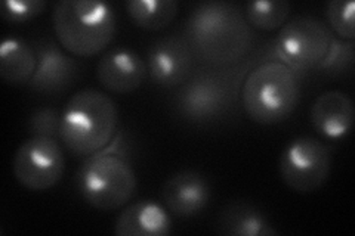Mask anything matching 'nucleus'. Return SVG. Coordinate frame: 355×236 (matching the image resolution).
Wrapping results in <instances>:
<instances>
[{
    "label": "nucleus",
    "instance_id": "1",
    "mask_svg": "<svg viewBox=\"0 0 355 236\" xmlns=\"http://www.w3.org/2000/svg\"><path fill=\"white\" fill-rule=\"evenodd\" d=\"M196 58L207 65L239 62L252 46V28L243 10L231 2L198 3L185 24V36Z\"/></svg>",
    "mask_w": 355,
    "mask_h": 236
},
{
    "label": "nucleus",
    "instance_id": "2",
    "mask_svg": "<svg viewBox=\"0 0 355 236\" xmlns=\"http://www.w3.org/2000/svg\"><path fill=\"white\" fill-rule=\"evenodd\" d=\"M119 111L107 93L85 89L71 96L62 111L61 142L76 156L103 152L117 134Z\"/></svg>",
    "mask_w": 355,
    "mask_h": 236
},
{
    "label": "nucleus",
    "instance_id": "3",
    "mask_svg": "<svg viewBox=\"0 0 355 236\" xmlns=\"http://www.w3.org/2000/svg\"><path fill=\"white\" fill-rule=\"evenodd\" d=\"M301 78L282 61H265L244 77L240 99L246 116L258 125L286 121L301 100Z\"/></svg>",
    "mask_w": 355,
    "mask_h": 236
},
{
    "label": "nucleus",
    "instance_id": "4",
    "mask_svg": "<svg viewBox=\"0 0 355 236\" xmlns=\"http://www.w3.org/2000/svg\"><path fill=\"white\" fill-rule=\"evenodd\" d=\"M52 26L61 46L79 58L101 53L116 35L113 6L99 0H62L53 8Z\"/></svg>",
    "mask_w": 355,
    "mask_h": 236
},
{
    "label": "nucleus",
    "instance_id": "5",
    "mask_svg": "<svg viewBox=\"0 0 355 236\" xmlns=\"http://www.w3.org/2000/svg\"><path fill=\"white\" fill-rule=\"evenodd\" d=\"M244 66L202 70L191 74L173 98V109L191 125H210L234 108L243 84Z\"/></svg>",
    "mask_w": 355,
    "mask_h": 236
},
{
    "label": "nucleus",
    "instance_id": "6",
    "mask_svg": "<svg viewBox=\"0 0 355 236\" xmlns=\"http://www.w3.org/2000/svg\"><path fill=\"white\" fill-rule=\"evenodd\" d=\"M76 188L86 204L114 211L128 206L137 194L138 181L132 165L113 152L87 156L76 174Z\"/></svg>",
    "mask_w": 355,
    "mask_h": 236
},
{
    "label": "nucleus",
    "instance_id": "7",
    "mask_svg": "<svg viewBox=\"0 0 355 236\" xmlns=\"http://www.w3.org/2000/svg\"><path fill=\"white\" fill-rule=\"evenodd\" d=\"M333 33L314 17H296L280 28L275 40L279 60L295 71L318 70L329 55Z\"/></svg>",
    "mask_w": 355,
    "mask_h": 236
},
{
    "label": "nucleus",
    "instance_id": "8",
    "mask_svg": "<svg viewBox=\"0 0 355 236\" xmlns=\"http://www.w3.org/2000/svg\"><path fill=\"white\" fill-rule=\"evenodd\" d=\"M333 155L329 146L311 136L288 142L280 156L283 182L295 192H315L330 176Z\"/></svg>",
    "mask_w": 355,
    "mask_h": 236
},
{
    "label": "nucleus",
    "instance_id": "9",
    "mask_svg": "<svg viewBox=\"0 0 355 236\" xmlns=\"http://www.w3.org/2000/svg\"><path fill=\"white\" fill-rule=\"evenodd\" d=\"M65 158L60 140L30 138L19 145L12 160L17 182L31 192H44L62 179Z\"/></svg>",
    "mask_w": 355,
    "mask_h": 236
},
{
    "label": "nucleus",
    "instance_id": "10",
    "mask_svg": "<svg viewBox=\"0 0 355 236\" xmlns=\"http://www.w3.org/2000/svg\"><path fill=\"white\" fill-rule=\"evenodd\" d=\"M37 66L27 84L31 92L39 95H58L74 86L80 75V64L61 44L51 39L37 40L35 44Z\"/></svg>",
    "mask_w": 355,
    "mask_h": 236
},
{
    "label": "nucleus",
    "instance_id": "11",
    "mask_svg": "<svg viewBox=\"0 0 355 236\" xmlns=\"http://www.w3.org/2000/svg\"><path fill=\"white\" fill-rule=\"evenodd\" d=\"M194 53L182 36H168L151 44L147 55V71L162 87H180L193 74Z\"/></svg>",
    "mask_w": 355,
    "mask_h": 236
},
{
    "label": "nucleus",
    "instance_id": "12",
    "mask_svg": "<svg viewBox=\"0 0 355 236\" xmlns=\"http://www.w3.org/2000/svg\"><path fill=\"white\" fill-rule=\"evenodd\" d=\"M147 64L128 48L107 51L96 66L98 82L111 93L128 95L135 92L147 78Z\"/></svg>",
    "mask_w": 355,
    "mask_h": 236
},
{
    "label": "nucleus",
    "instance_id": "13",
    "mask_svg": "<svg viewBox=\"0 0 355 236\" xmlns=\"http://www.w3.org/2000/svg\"><path fill=\"white\" fill-rule=\"evenodd\" d=\"M212 190L207 179L194 170H182L171 176L162 189L164 207L176 217L197 216L209 204Z\"/></svg>",
    "mask_w": 355,
    "mask_h": 236
},
{
    "label": "nucleus",
    "instance_id": "14",
    "mask_svg": "<svg viewBox=\"0 0 355 236\" xmlns=\"http://www.w3.org/2000/svg\"><path fill=\"white\" fill-rule=\"evenodd\" d=\"M311 125L329 140L348 136L355 118L354 100L340 91H329L315 98L309 111Z\"/></svg>",
    "mask_w": 355,
    "mask_h": 236
},
{
    "label": "nucleus",
    "instance_id": "15",
    "mask_svg": "<svg viewBox=\"0 0 355 236\" xmlns=\"http://www.w3.org/2000/svg\"><path fill=\"white\" fill-rule=\"evenodd\" d=\"M169 210L159 202L142 199L125 206L114 223L119 236H166L172 233Z\"/></svg>",
    "mask_w": 355,
    "mask_h": 236
},
{
    "label": "nucleus",
    "instance_id": "16",
    "mask_svg": "<svg viewBox=\"0 0 355 236\" xmlns=\"http://www.w3.org/2000/svg\"><path fill=\"white\" fill-rule=\"evenodd\" d=\"M216 232L227 236H271L279 232L257 206L246 201H232L219 212Z\"/></svg>",
    "mask_w": 355,
    "mask_h": 236
},
{
    "label": "nucleus",
    "instance_id": "17",
    "mask_svg": "<svg viewBox=\"0 0 355 236\" xmlns=\"http://www.w3.org/2000/svg\"><path fill=\"white\" fill-rule=\"evenodd\" d=\"M37 66L36 49L18 37H6L0 46V77L8 84L27 86Z\"/></svg>",
    "mask_w": 355,
    "mask_h": 236
},
{
    "label": "nucleus",
    "instance_id": "18",
    "mask_svg": "<svg viewBox=\"0 0 355 236\" xmlns=\"http://www.w3.org/2000/svg\"><path fill=\"white\" fill-rule=\"evenodd\" d=\"M125 8L133 24L148 31L169 27L180 10L175 0H128Z\"/></svg>",
    "mask_w": 355,
    "mask_h": 236
},
{
    "label": "nucleus",
    "instance_id": "19",
    "mask_svg": "<svg viewBox=\"0 0 355 236\" xmlns=\"http://www.w3.org/2000/svg\"><path fill=\"white\" fill-rule=\"evenodd\" d=\"M291 10L292 5L286 0H254L244 6V17L254 28L274 31L286 24Z\"/></svg>",
    "mask_w": 355,
    "mask_h": 236
},
{
    "label": "nucleus",
    "instance_id": "20",
    "mask_svg": "<svg viewBox=\"0 0 355 236\" xmlns=\"http://www.w3.org/2000/svg\"><path fill=\"white\" fill-rule=\"evenodd\" d=\"M327 27L342 40L355 39V3L345 0H331L326 5Z\"/></svg>",
    "mask_w": 355,
    "mask_h": 236
},
{
    "label": "nucleus",
    "instance_id": "21",
    "mask_svg": "<svg viewBox=\"0 0 355 236\" xmlns=\"http://www.w3.org/2000/svg\"><path fill=\"white\" fill-rule=\"evenodd\" d=\"M27 127L33 138L61 140L62 112L51 107H42L30 116Z\"/></svg>",
    "mask_w": 355,
    "mask_h": 236
},
{
    "label": "nucleus",
    "instance_id": "22",
    "mask_svg": "<svg viewBox=\"0 0 355 236\" xmlns=\"http://www.w3.org/2000/svg\"><path fill=\"white\" fill-rule=\"evenodd\" d=\"M46 9V2L43 0H6L2 5L0 15L10 24H21V22L37 18Z\"/></svg>",
    "mask_w": 355,
    "mask_h": 236
},
{
    "label": "nucleus",
    "instance_id": "23",
    "mask_svg": "<svg viewBox=\"0 0 355 236\" xmlns=\"http://www.w3.org/2000/svg\"><path fill=\"white\" fill-rule=\"evenodd\" d=\"M354 64V42L343 40L339 42L336 37H333L329 55L323 64L320 65L318 70L327 73H343L349 71Z\"/></svg>",
    "mask_w": 355,
    "mask_h": 236
}]
</instances>
